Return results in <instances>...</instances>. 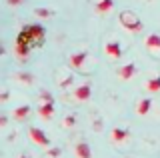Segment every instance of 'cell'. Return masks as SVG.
Returning a JSON list of instances; mask_svg holds the SVG:
<instances>
[{"label":"cell","mask_w":160,"mask_h":158,"mask_svg":"<svg viewBox=\"0 0 160 158\" xmlns=\"http://www.w3.org/2000/svg\"><path fill=\"white\" fill-rule=\"evenodd\" d=\"M44 38H46L44 26H40V24H26L16 36V42H14V52H16V56L24 62L34 48H40L44 44Z\"/></svg>","instance_id":"cell-1"},{"label":"cell","mask_w":160,"mask_h":158,"mask_svg":"<svg viewBox=\"0 0 160 158\" xmlns=\"http://www.w3.org/2000/svg\"><path fill=\"white\" fill-rule=\"evenodd\" d=\"M118 22L122 24V26L126 28L128 32H140V30L144 28V24H142V20L138 18V14H136V12H132V10H124V12H120Z\"/></svg>","instance_id":"cell-2"},{"label":"cell","mask_w":160,"mask_h":158,"mask_svg":"<svg viewBox=\"0 0 160 158\" xmlns=\"http://www.w3.org/2000/svg\"><path fill=\"white\" fill-rule=\"evenodd\" d=\"M28 138L30 142H34L36 146H42V148H48L50 146V138L44 130H40L38 126H28Z\"/></svg>","instance_id":"cell-3"},{"label":"cell","mask_w":160,"mask_h":158,"mask_svg":"<svg viewBox=\"0 0 160 158\" xmlns=\"http://www.w3.org/2000/svg\"><path fill=\"white\" fill-rule=\"evenodd\" d=\"M130 138H132V132L124 126H114L112 130H110V140H112V144H124Z\"/></svg>","instance_id":"cell-4"},{"label":"cell","mask_w":160,"mask_h":158,"mask_svg":"<svg viewBox=\"0 0 160 158\" xmlns=\"http://www.w3.org/2000/svg\"><path fill=\"white\" fill-rule=\"evenodd\" d=\"M136 72H138L136 62H126V64H122V66L116 70V74H118L120 80H132V78L136 76Z\"/></svg>","instance_id":"cell-5"},{"label":"cell","mask_w":160,"mask_h":158,"mask_svg":"<svg viewBox=\"0 0 160 158\" xmlns=\"http://www.w3.org/2000/svg\"><path fill=\"white\" fill-rule=\"evenodd\" d=\"M90 96H92V84L90 82H84V84L76 86V90H74V100L76 102H88Z\"/></svg>","instance_id":"cell-6"},{"label":"cell","mask_w":160,"mask_h":158,"mask_svg":"<svg viewBox=\"0 0 160 158\" xmlns=\"http://www.w3.org/2000/svg\"><path fill=\"white\" fill-rule=\"evenodd\" d=\"M104 52H106V56L114 58V60H120V58H122V54H124V50H122V46H120L118 40L106 42V44H104Z\"/></svg>","instance_id":"cell-7"},{"label":"cell","mask_w":160,"mask_h":158,"mask_svg":"<svg viewBox=\"0 0 160 158\" xmlns=\"http://www.w3.org/2000/svg\"><path fill=\"white\" fill-rule=\"evenodd\" d=\"M88 58V52H72L68 56V64H70V68H74V70H82V66H84V60Z\"/></svg>","instance_id":"cell-8"},{"label":"cell","mask_w":160,"mask_h":158,"mask_svg":"<svg viewBox=\"0 0 160 158\" xmlns=\"http://www.w3.org/2000/svg\"><path fill=\"white\" fill-rule=\"evenodd\" d=\"M144 46L148 48V52H152V54H160V34H158V32L148 34L146 40H144Z\"/></svg>","instance_id":"cell-9"},{"label":"cell","mask_w":160,"mask_h":158,"mask_svg":"<svg viewBox=\"0 0 160 158\" xmlns=\"http://www.w3.org/2000/svg\"><path fill=\"white\" fill-rule=\"evenodd\" d=\"M74 156L76 158H92V148L86 140H80L74 144Z\"/></svg>","instance_id":"cell-10"},{"label":"cell","mask_w":160,"mask_h":158,"mask_svg":"<svg viewBox=\"0 0 160 158\" xmlns=\"http://www.w3.org/2000/svg\"><path fill=\"white\" fill-rule=\"evenodd\" d=\"M38 110V116L42 120H52L54 116V102H40V106L36 108Z\"/></svg>","instance_id":"cell-11"},{"label":"cell","mask_w":160,"mask_h":158,"mask_svg":"<svg viewBox=\"0 0 160 158\" xmlns=\"http://www.w3.org/2000/svg\"><path fill=\"white\" fill-rule=\"evenodd\" d=\"M150 108H152V98L144 96V98H140V100L136 102V114L138 116H146L150 112Z\"/></svg>","instance_id":"cell-12"},{"label":"cell","mask_w":160,"mask_h":158,"mask_svg":"<svg viewBox=\"0 0 160 158\" xmlns=\"http://www.w3.org/2000/svg\"><path fill=\"white\" fill-rule=\"evenodd\" d=\"M112 8H114V0H98V2H94V10L98 14H108Z\"/></svg>","instance_id":"cell-13"},{"label":"cell","mask_w":160,"mask_h":158,"mask_svg":"<svg viewBox=\"0 0 160 158\" xmlns=\"http://www.w3.org/2000/svg\"><path fill=\"white\" fill-rule=\"evenodd\" d=\"M146 90L150 92V94H158V92H160V74L150 76L146 80Z\"/></svg>","instance_id":"cell-14"},{"label":"cell","mask_w":160,"mask_h":158,"mask_svg":"<svg viewBox=\"0 0 160 158\" xmlns=\"http://www.w3.org/2000/svg\"><path fill=\"white\" fill-rule=\"evenodd\" d=\"M28 116H30V106L28 104H22V106H18L16 110H14V120H18V122L26 120Z\"/></svg>","instance_id":"cell-15"},{"label":"cell","mask_w":160,"mask_h":158,"mask_svg":"<svg viewBox=\"0 0 160 158\" xmlns=\"http://www.w3.org/2000/svg\"><path fill=\"white\" fill-rule=\"evenodd\" d=\"M16 78H18L20 82H22V84H30V86L34 84V76H32V74H26V72H18V74H16Z\"/></svg>","instance_id":"cell-16"},{"label":"cell","mask_w":160,"mask_h":158,"mask_svg":"<svg viewBox=\"0 0 160 158\" xmlns=\"http://www.w3.org/2000/svg\"><path fill=\"white\" fill-rule=\"evenodd\" d=\"M34 14L40 18H50L54 14V10H50V8H34Z\"/></svg>","instance_id":"cell-17"},{"label":"cell","mask_w":160,"mask_h":158,"mask_svg":"<svg viewBox=\"0 0 160 158\" xmlns=\"http://www.w3.org/2000/svg\"><path fill=\"white\" fill-rule=\"evenodd\" d=\"M74 124H76V114H68V116L62 120V126H66V128L74 126Z\"/></svg>","instance_id":"cell-18"},{"label":"cell","mask_w":160,"mask_h":158,"mask_svg":"<svg viewBox=\"0 0 160 158\" xmlns=\"http://www.w3.org/2000/svg\"><path fill=\"white\" fill-rule=\"evenodd\" d=\"M40 102H54V98L50 92H40Z\"/></svg>","instance_id":"cell-19"},{"label":"cell","mask_w":160,"mask_h":158,"mask_svg":"<svg viewBox=\"0 0 160 158\" xmlns=\"http://www.w3.org/2000/svg\"><path fill=\"white\" fill-rule=\"evenodd\" d=\"M26 0H6V4L8 6H20V4H24Z\"/></svg>","instance_id":"cell-20"},{"label":"cell","mask_w":160,"mask_h":158,"mask_svg":"<svg viewBox=\"0 0 160 158\" xmlns=\"http://www.w3.org/2000/svg\"><path fill=\"white\" fill-rule=\"evenodd\" d=\"M48 154H50V156H52V158H56V156L60 154V150H56V148H52V150H50V152H48Z\"/></svg>","instance_id":"cell-21"},{"label":"cell","mask_w":160,"mask_h":158,"mask_svg":"<svg viewBox=\"0 0 160 158\" xmlns=\"http://www.w3.org/2000/svg\"><path fill=\"white\" fill-rule=\"evenodd\" d=\"M6 100H8V92L4 90V92H2V102H6Z\"/></svg>","instance_id":"cell-22"},{"label":"cell","mask_w":160,"mask_h":158,"mask_svg":"<svg viewBox=\"0 0 160 158\" xmlns=\"http://www.w3.org/2000/svg\"><path fill=\"white\" fill-rule=\"evenodd\" d=\"M18 158H30V156H28V154H20Z\"/></svg>","instance_id":"cell-23"},{"label":"cell","mask_w":160,"mask_h":158,"mask_svg":"<svg viewBox=\"0 0 160 158\" xmlns=\"http://www.w3.org/2000/svg\"><path fill=\"white\" fill-rule=\"evenodd\" d=\"M148 2H150V0H148Z\"/></svg>","instance_id":"cell-24"}]
</instances>
